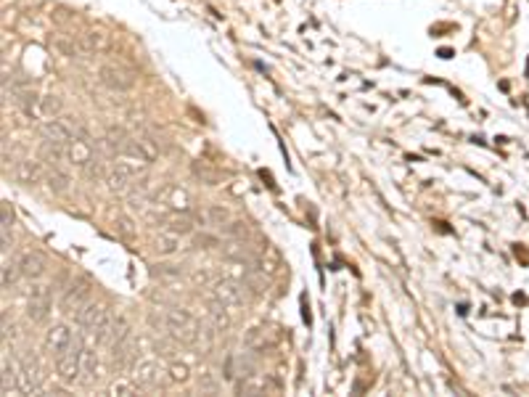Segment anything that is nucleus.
<instances>
[{"mask_svg": "<svg viewBox=\"0 0 529 397\" xmlns=\"http://www.w3.org/2000/svg\"><path fill=\"white\" fill-rule=\"evenodd\" d=\"M241 281L246 283V289H249L251 294H262L264 286H267V283H264V270H246Z\"/></svg>", "mask_w": 529, "mask_h": 397, "instance_id": "bb28decb", "label": "nucleus"}, {"mask_svg": "<svg viewBox=\"0 0 529 397\" xmlns=\"http://www.w3.org/2000/svg\"><path fill=\"white\" fill-rule=\"evenodd\" d=\"M66 154H69V162L77 164V167H88L93 162V148L79 138H74L72 143L66 146Z\"/></svg>", "mask_w": 529, "mask_h": 397, "instance_id": "dca6fc26", "label": "nucleus"}, {"mask_svg": "<svg viewBox=\"0 0 529 397\" xmlns=\"http://www.w3.org/2000/svg\"><path fill=\"white\" fill-rule=\"evenodd\" d=\"M40 159H42V162H48V164H53V167H61L66 159H69V154H66L64 143L42 141V146H40Z\"/></svg>", "mask_w": 529, "mask_h": 397, "instance_id": "4468645a", "label": "nucleus"}, {"mask_svg": "<svg viewBox=\"0 0 529 397\" xmlns=\"http://www.w3.org/2000/svg\"><path fill=\"white\" fill-rule=\"evenodd\" d=\"M154 276L161 278V281H177V278H183V265L159 263L154 265Z\"/></svg>", "mask_w": 529, "mask_h": 397, "instance_id": "a878e982", "label": "nucleus"}, {"mask_svg": "<svg viewBox=\"0 0 529 397\" xmlns=\"http://www.w3.org/2000/svg\"><path fill=\"white\" fill-rule=\"evenodd\" d=\"M79 360H82V342H79V339H74V344H72V350H69V352L53 357V363H56V373H58V379H61L66 387L79 382V373H82Z\"/></svg>", "mask_w": 529, "mask_h": 397, "instance_id": "f03ea898", "label": "nucleus"}, {"mask_svg": "<svg viewBox=\"0 0 529 397\" xmlns=\"http://www.w3.org/2000/svg\"><path fill=\"white\" fill-rule=\"evenodd\" d=\"M11 225H13L11 204H8V201H3V204H0V231H11Z\"/></svg>", "mask_w": 529, "mask_h": 397, "instance_id": "2f4dec72", "label": "nucleus"}, {"mask_svg": "<svg viewBox=\"0 0 529 397\" xmlns=\"http://www.w3.org/2000/svg\"><path fill=\"white\" fill-rule=\"evenodd\" d=\"M138 167L141 164H135V162H127V159H122V162H117V167L109 172V188L114 191V194H127L132 185H135V180H138Z\"/></svg>", "mask_w": 529, "mask_h": 397, "instance_id": "20e7f679", "label": "nucleus"}, {"mask_svg": "<svg viewBox=\"0 0 529 397\" xmlns=\"http://www.w3.org/2000/svg\"><path fill=\"white\" fill-rule=\"evenodd\" d=\"M61 111H64V101H61L58 95H53V93H48V95H40L38 114L42 119H56Z\"/></svg>", "mask_w": 529, "mask_h": 397, "instance_id": "4be33fe9", "label": "nucleus"}, {"mask_svg": "<svg viewBox=\"0 0 529 397\" xmlns=\"http://www.w3.org/2000/svg\"><path fill=\"white\" fill-rule=\"evenodd\" d=\"M135 392H138L135 382H117L111 387V395H135Z\"/></svg>", "mask_w": 529, "mask_h": 397, "instance_id": "72a5a7b5", "label": "nucleus"}, {"mask_svg": "<svg viewBox=\"0 0 529 397\" xmlns=\"http://www.w3.org/2000/svg\"><path fill=\"white\" fill-rule=\"evenodd\" d=\"M69 183H72V178H69V172L64 167H53L48 172V188H51L53 194H66L69 191Z\"/></svg>", "mask_w": 529, "mask_h": 397, "instance_id": "b1692460", "label": "nucleus"}, {"mask_svg": "<svg viewBox=\"0 0 529 397\" xmlns=\"http://www.w3.org/2000/svg\"><path fill=\"white\" fill-rule=\"evenodd\" d=\"M16 265H19V270H22V276L24 278H40L45 273V267H48V260H45V254L38 249H24L19 257H16Z\"/></svg>", "mask_w": 529, "mask_h": 397, "instance_id": "0eeeda50", "label": "nucleus"}, {"mask_svg": "<svg viewBox=\"0 0 529 397\" xmlns=\"http://www.w3.org/2000/svg\"><path fill=\"white\" fill-rule=\"evenodd\" d=\"M104 316H106V310L98 302H93V299L82 302L77 310H74V320H77L82 329H88V331L95 329V326L101 323V318Z\"/></svg>", "mask_w": 529, "mask_h": 397, "instance_id": "9b49d317", "label": "nucleus"}, {"mask_svg": "<svg viewBox=\"0 0 529 397\" xmlns=\"http://www.w3.org/2000/svg\"><path fill=\"white\" fill-rule=\"evenodd\" d=\"M40 135H42V141H53V143H64V146H69L74 141L72 127L64 125L61 119H45V122L40 125Z\"/></svg>", "mask_w": 529, "mask_h": 397, "instance_id": "9d476101", "label": "nucleus"}, {"mask_svg": "<svg viewBox=\"0 0 529 397\" xmlns=\"http://www.w3.org/2000/svg\"><path fill=\"white\" fill-rule=\"evenodd\" d=\"M191 172L196 175L201 183H207V185H220V180H223V172L217 170V167H212V164H207L204 159L194 162V164H191Z\"/></svg>", "mask_w": 529, "mask_h": 397, "instance_id": "412c9836", "label": "nucleus"}, {"mask_svg": "<svg viewBox=\"0 0 529 397\" xmlns=\"http://www.w3.org/2000/svg\"><path fill=\"white\" fill-rule=\"evenodd\" d=\"M198 389H201V392H217L220 387H217V382L212 379L210 373H204V376L198 379Z\"/></svg>", "mask_w": 529, "mask_h": 397, "instance_id": "f704fd0d", "label": "nucleus"}, {"mask_svg": "<svg viewBox=\"0 0 529 397\" xmlns=\"http://www.w3.org/2000/svg\"><path fill=\"white\" fill-rule=\"evenodd\" d=\"M98 79L104 82L109 91L127 93L135 88V69H130L122 61H106V64L98 66Z\"/></svg>", "mask_w": 529, "mask_h": 397, "instance_id": "f257e3e1", "label": "nucleus"}, {"mask_svg": "<svg viewBox=\"0 0 529 397\" xmlns=\"http://www.w3.org/2000/svg\"><path fill=\"white\" fill-rule=\"evenodd\" d=\"M72 344H74V339H72V331L66 329V326H53V329L45 334V350H48L53 357L69 352Z\"/></svg>", "mask_w": 529, "mask_h": 397, "instance_id": "1a4fd4ad", "label": "nucleus"}, {"mask_svg": "<svg viewBox=\"0 0 529 397\" xmlns=\"http://www.w3.org/2000/svg\"><path fill=\"white\" fill-rule=\"evenodd\" d=\"M236 392L238 395H267V382L260 379L257 373H251V376H238Z\"/></svg>", "mask_w": 529, "mask_h": 397, "instance_id": "f3484780", "label": "nucleus"}, {"mask_svg": "<svg viewBox=\"0 0 529 397\" xmlns=\"http://www.w3.org/2000/svg\"><path fill=\"white\" fill-rule=\"evenodd\" d=\"M194 247H196V249H214V247H220V236H217V233H207V231H204V233H196V236H194Z\"/></svg>", "mask_w": 529, "mask_h": 397, "instance_id": "c756f323", "label": "nucleus"}, {"mask_svg": "<svg viewBox=\"0 0 529 397\" xmlns=\"http://www.w3.org/2000/svg\"><path fill=\"white\" fill-rule=\"evenodd\" d=\"M19 276H22V270H19L16 260H13V263H3V270H0V286H3V291L11 289Z\"/></svg>", "mask_w": 529, "mask_h": 397, "instance_id": "cd10ccee", "label": "nucleus"}, {"mask_svg": "<svg viewBox=\"0 0 529 397\" xmlns=\"http://www.w3.org/2000/svg\"><path fill=\"white\" fill-rule=\"evenodd\" d=\"M132 382L138 384V389H143V392H154L159 387H164V371H161L159 363L148 360V363H141V366H138Z\"/></svg>", "mask_w": 529, "mask_h": 397, "instance_id": "423d86ee", "label": "nucleus"}, {"mask_svg": "<svg viewBox=\"0 0 529 397\" xmlns=\"http://www.w3.org/2000/svg\"><path fill=\"white\" fill-rule=\"evenodd\" d=\"M51 307H53V297L48 286H35V289L29 291V302H26V316H29V320L42 323L45 318L51 316Z\"/></svg>", "mask_w": 529, "mask_h": 397, "instance_id": "39448f33", "label": "nucleus"}, {"mask_svg": "<svg viewBox=\"0 0 529 397\" xmlns=\"http://www.w3.org/2000/svg\"><path fill=\"white\" fill-rule=\"evenodd\" d=\"M194 225H196V215L185 210V212H180V215H170L167 223H164V228L172 231V233H177V236H188V233L194 231Z\"/></svg>", "mask_w": 529, "mask_h": 397, "instance_id": "f8f14e48", "label": "nucleus"}, {"mask_svg": "<svg viewBox=\"0 0 529 397\" xmlns=\"http://www.w3.org/2000/svg\"><path fill=\"white\" fill-rule=\"evenodd\" d=\"M51 45L58 56H66V59H74V56H79V53H85L82 51V45H79V40L69 38V35H53Z\"/></svg>", "mask_w": 529, "mask_h": 397, "instance_id": "a211bd4d", "label": "nucleus"}, {"mask_svg": "<svg viewBox=\"0 0 529 397\" xmlns=\"http://www.w3.org/2000/svg\"><path fill=\"white\" fill-rule=\"evenodd\" d=\"M90 299V283L88 281H77V283H72L64 294V304L66 307H74L77 310L82 302H88Z\"/></svg>", "mask_w": 529, "mask_h": 397, "instance_id": "aec40b11", "label": "nucleus"}, {"mask_svg": "<svg viewBox=\"0 0 529 397\" xmlns=\"http://www.w3.org/2000/svg\"><path fill=\"white\" fill-rule=\"evenodd\" d=\"M204 217H207V225L210 228H223V225L230 223V210L228 207H223V204H210L207 210H204Z\"/></svg>", "mask_w": 529, "mask_h": 397, "instance_id": "5701e85b", "label": "nucleus"}, {"mask_svg": "<svg viewBox=\"0 0 529 397\" xmlns=\"http://www.w3.org/2000/svg\"><path fill=\"white\" fill-rule=\"evenodd\" d=\"M40 382H42V379H40L38 357H32V355L24 357V363L19 366V387H16V389H19V392H26V395H29V392H38V389H40Z\"/></svg>", "mask_w": 529, "mask_h": 397, "instance_id": "6e6552de", "label": "nucleus"}, {"mask_svg": "<svg viewBox=\"0 0 529 397\" xmlns=\"http://www.w3.org/2000/svg\"><path fill=\"white\" fill-rule=\"evenodd\" d=\"M79 45H82L85 53L98 51V48H104V35H98V32H85V35H79Z\"/></svg>", "mask_w": 529, "mask_h": 397, "instance_id": "c85d7f7f", "label": "nucleus"}, {"mask_svg": "<svg viewBox=\"0 0 529 397\" xmlns=\"http://www.w3.org/2000/svg\"><path fill=\"white\" fill-rule=\"evenodd\" d=\"M79 366H82L79 384H82V387H93V384L98 382V360H95V352H90V350H82V360H79Z\"/></svg>", "mask_w": 529, "mask_h": 397, "instance_id": "ddd939ff", "label": "nucleus"}, {"mask_svg": "<svg viewBox=\"0 0 529 397\" xmlns=\"http://www.w3.org/2000/svg\"><path fill=\"white\" fill-rule=\"evenodd\" d=\"M220 233H223V236H228V238H236V241H246L251 231H249V225L244 223V220H230L228 225H223V228H220Z\"/></svg>", "mask_w": 529, "mask_h": 397, "instance_id": "393cba45", "label": "nucleus"}, {"mask_svg": "<svg viewBox=\"0 0 529 397\" xmlns=\"http://www.w3.org/2000/svg\"><path fill=\"white\" fill-rule=\"evenodd\" d=\"M117 233L122 238H127V241H132L135 238V225H132V220L130 217H117Z\"/></svg>", "mask_w": 529, "mask_h": 397, "instance_id": "7c9ffc66", "label": "nucleus"}, {"mask_svg": "<svg viewBox=\"0 0 529 397\" xmlns=\"http://www.w3.org/2000/svg\"><path fill=\"white\" fill-rule=\"evenodd\" d=\"M170 382H188V366L170 363Z\"/></svg>", "mask_w": 529, "mask_h": 397, "instance_id": "473e14b6", "label": "nucleus"}, {"mask_svg": "<svg viewBox=\"0 0 529 397\" xmlns=\"http://www.w3.org/2000/svg\"><path fill=\"white\" fill-rule=\"evenodd\" d=\"M13 175H16V180H19V183L32 185V183H38L40 178H42V167H40V162L24 159V162H19V164H16Z\"/></svg>", "mask_w": 529, "mask_h": 397, "instance_id": "2eb2a0df", "label": "nucleus"}, {"mask_svg": "<svg viewBox=\"0 0 529 397\" xmlns=\"http://www.w3.org/2000/svg\"><path fill=\"white\" fill-rule=\"evenodd\" d=\"M177 247H180V236L177 233H172V231H159V236L154 238V251L157 254H161V257H170V254H175L177 251Z\"/></svg>", "mask_w": 529, "mask_h": 397, "instance_id": "6ab92c4d", "label": "nucleus"}, {"mask_svg": "<svg viewBox=\"0 0 529 397\" xmlns=\"http://www.w3.org/2000/svg\"><path fill=\"white\" fill-rule=\"evenodd\" d=\"M210 294L223 304V307L236 310V307H241V304L246 302V283H244V281H233V278H223Z\"/></svg>", "mask_w": 529, "mask_h": 397, "instance_id": "7ed1b4c3", "label": "nucleus"}]
</instances>
